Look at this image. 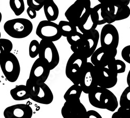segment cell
Here are the masks:
<instances>
[{"mask_svg": "<svg viewBox=\"0 0 130 118\" xmlns=\"http://www.w3.org/2000/svg\"><path fill=\"white\" fill-rule=\"evenodd\" d=\"M45 0H27L28 7L34 9L36 11H39L44 6Z\"/></svg>", "mask_w": 130, "mask_h": 118, "instance_id": "32", "label": "cell"}, {"mask_svg": "<svg viewBox=\"0 0 130 118\" xmlns=\"http://www.w3.org/2000/svg\"><path fill=\"white\" fill-rule=\"evenodd\" d=\"M102 4L101 14L102 18L107 24H111L115 22V16L118 8L121 6H128L129 0H120L115 1H99Z\"/></svg>", "mask_w": 130, "mask_h": 118, "instance_id": "11", "label": "cell"}, {"mask_svg": "<svg viewBox=\"0 0 130 118\" xmlns=\"http://www.w3.org/2000/svg\"><path fill=\"white\" fill-rule=\"evenodd\" d=\"M87 110L80 102H66L61 110L63 118H86Z\"/></svg>", "mask_w": 130, "mask_h": 118, "instance_id": "15", "label": "cell"}, {"mask_svg": "<svg viewBox=\"0 0 130 118\" xmlns=\"http://www.w3.org/2000/svg\"><path fill=\"white\" fill-rule=\"evenodd\" d=\"M27 13L31 19H34L37 17V12L34 9L28 7L27 9Z\"/></svg>", "mask_w": 130, "mask_h": 118, "instance_id": "35", "label": "cell"}, {"mask_svg": "<svg viewBox=\"0 0 130 118\" xmlns=\"http://www.w3.org/2000/svg\"><path fill=\"white\" fill-rule=\"evenodd\" d=\"M107 68L118 74L124 73L125 71L126 65L122 60L115 59L109 63V65L107 66Z\"/></svg>", "mask_w": 130, "mask_h": 118, "instance_id": "24", "label": "cell"}, {"mask_svg": "<svg viewBox=\"0 0 130 118\" xmlns=\"http://www.w3.org/2000/svg\"><path fill=\"white\" fill-rule=\"evenodd\" d=\"M95 82L99 87L109 89L113 88L118 82V74L107 67H94Z\"/></svg>", "mask_w": 130, "mask_h": 118, "instance_id": "9", "label": "cell"}, {"mask_svg": "<svg viewBox=\"0 0 130 118\" xmlns=\"http://www.w3.org/2000/svg\"><path fill=\"white\" fill-rule=\"evenodd\" d=\"M102 4H99L91 8L90 16L94 23L97 26L102 25L106 24V21L102 18L101 14Z\"/></svg>", "mask_w": 130, "mask_h": 118, "instance_id": "23", "label": "cell"}, {"mask_svg": "<svg viewBox=\"0 0 130 118\" xmlns=\"http://www.w3.org/2000/svg\"><path fill=\"white\" fill-rule=\"evenodd\" d=\"M4 29L10 37L24 39L31 33L33 30V25L27 19L15 18L7 21L4 25Z\"/></svg>", "mask_w": 130, "mask_h": 118, "instance_id": "3", "label": "cell"}, {"mask_svg": "<svg viewBox=\"0 0 130 118\" xmlns=\"http://www.w3.org/2000/svg\"><path fill=\"white\" fill-rule=\"evenodd\" d=\"M121 56L125 61L130 64V45L125 46L122 49Z\"/></svg>", "mask_w": 130, "mask_h": 118, "instance_id": "33", "label": "cell"}, {"mask_svg": "<svg viewBox=\"0 0 130 118\" xmlns=\"http://www.w3.org/2000/svg\"><path fill=\"white\" fill-rule=\"evenodd\" d=\"M130 15V8L128 6L124 5L119 7L115 16V20L119 21L127 18Z\"/></svg>", "mask_w": 130, "mask_h": 118, "instance_id": "28", "label": "cell"}, {"mask_svg": "<svg viewBox=\"0 0 130 118\" xmlns=\"http://www.w3.org/2000/svg\"><path fill=\"white\" fill-rule=\"evenodd\" d=\"M3 115L5 118H31L33 110L29 105L19 104L7 107Z\"/></svg>", "mask_w": 130, "mask_h": 118, "instance_id": "17", "label": "cell"}, {"mask_svg": "<svg viewBox=\"0 0 130 118\" xmlns=\"http://www.w3.org/2000/svg\"><path fill=\"white\" fill-rule=\"evenodd\" d=\"M1 32H0V39H1Z\"/></svg>", "mask_w": 130, "mask_h": 118, "instance_id": "38", "label": "cell"}, {"mask_svg": "<svg viewBox=\"0 0 130 118\" xmlns=\"http://www.w3.org/2000/svg\"><path fill=\"white\" fill-rule=\"evenodd\" d=\"M58 25L62 37L67 38L77 31V27L69 23L68 21H60Z\"/></svg>", "mask_w": 130, "mask_h": 118, "instance_id": "22", "label": "cell"}, {"mask_svg": "<svg viewBox=\"0 0 130 118\" xmlns=\"http://www.w3.org/2000/svg\"><path fill=\"white\" fill-rule=\"evenodd\" d=\"M39 58L45 62L50 70L55 68L60 60L58 51L52 42L41 40L40 42Z\"/></svg>", "mask_w": 130, "mask_h": 118, "instance_id": "6", "label": "cell"}, {"mask_svg": "<svg viewBox=\"0 0 130 118\" xmlns=\"http://www.w3.org/2000/svg\"><path fill=\"white\" fill-rule=\"evenodd\" d=\"M84 40V35L80 32L76 31L67 37V40L70 45L73 53H78Z\"/></svg>", "mask_w": 130, "mask_h": 118, "instance_id": "19", "label": "cell"}, {"mask_svg": "<svg viewBox=\"0 0 130 118\" xmlns=\"http://www.w3.org/2000/svg\"><path fill=\"white\" fill-rule=\"evenodd\" d=\"M117 52V49L110 50L101 46L96 49L91 56V63L94 67H106L111 61L116 59Z\"/></svg>", "mask_w": 130, "mask_h": 118, "instance_id": "12", "label": "cell"}, {"mask_svg": "<svg viewBox=\"0 0 130 118\" xmlns=\"http://www.w3.org/2000/svg\"><path fill=\"white\" fill-rule=\"evenodd\" d=\"M40 50V43L36 40L31 41L29 45V56L31 58H34L38 56Z\"/></svg>", "mask_w": 130, "mask_h": 118, "instance_id": "30", "label": "cell"}, {"mask_svg": "<svg viewBox=\"0 0 130 118\" xmlns=\"http://www.w3.org/2000/svg\"><path fill=\"white\" fill-rule=\"evenodd\" d=\"M9 6L15 15L17 16L22 14L25 9L24 0H9Z\"/></svg>", "mask_w": 130, "mask_h": 118, "instance_id": "25", "label": "cell"}, {"mask_svg": "<svg viewBox=\"0 0 130 118\" xmlns=\"http://www.w3.org/2000/svg\"><path fill=\"white\" fill-rule=\"evenodd\" d=\"M94 67L91 62H88L83 69L79 85L85 94H89L98 87L94 79Z\"/></svg>", "mask_w": 130, "mask_h": 118, "instance_id": "16", "label": "cell"}, {"mask_svg": "<svg viewBox=\"0 0 130 118\" xmlns=\"http://www.w3.org/2000/svg\"><path fill=\"white\" fill-rule=\"evenodd\" d=\"M13 43L6 39H0V61L7 53H10L13 49Z\"/></svg>", "mask_w": 130, "mask_h": 118, "instance_id": "27", "label": "cell"}, {"mask_svg": "<svg viewBox=\"0 0 130 118\" xmlns=\"http://www.w3.org/2000/svg\"><path fill=\"white\" fill-rule=\"evenodd\" d=\"M2 19V13H1V12H0V23H1Z\"/></svg>", "mask_w": 130, "mask_h": 118, "instance_id": "37", "label": "cell"}, {"mask_svg": "<svg viewBox=\"0 0 130 118\" xmlns=\"http://www.w3.org/2000/svg\"><path fill=\"white\" fill-rule=\"evenodd\" d=\"M111 118H130V108H125L120 107L118 110L113 113Z\"/></svg>", "mask_w": 130, "mask_h": 118, "instance_id": "31", "label": "cell"}, {"mask_svg": "<svg viewBox=\"0 0 130 118\" xmlns=\"http://www.w3.org/2000/svg\"><path fill=\"white\" fill-rule=\"evenodd\" d=\"M50 71L46 64L38 58L31 67L29 79L36 84L45 83L49 77Z\"/></svg>", "mask_w": 130, "mask_h": 118, "instance_id": "13", "label": "cell"}, {"mask_svg": "<svg viewBox=\"0 0 130 118\" xmlns=\"http://www.w3.org/2000/svg\"><path fill=\"white\" fill-rule=\"evenodd\" d=\"M82 90L79 85H73L67 90L63 95L66 102H76L80 100V98Z\"/></svg>", "mask_w": 130, "mask_h": 118, "instance_id": "21", "label": "cell"}, {"mask_svg": "<svg viewBox=\"0 0 130 118\" xmlns=\"http://www.w3.org/2000/svg\"><path fill=\"white\" fill-rule=\"evenodd\" d=\"M91 8L90 0H77L65 12L64 16L69 23L78 27L90 15Z\"/></svg>", "mask_w": 130, "mask_h": 118, "instance_id": "2", "label": "cell"}, {"mask_svg": "<svg viewBox=\"0 0 130 118\" xmlns=\"http://www.w3.org/2000/svg\"><path fill=\"white\" fill-rule=\"evenodd\" d=\"M10 94L13 99L16 101L25 100L29 98V94L26 85H19L12 89Z\"/></svg>", "mask_w": 130, "mask_h": 118, "instance_id": "20", "label": "cell"}, {"mask_svg": "<svg viewBox=\"0 0 130 118\" xmlns=\"http://www.w3.org/2000/svg\"><path fill=\"white\" fill-rule=\"evenodd\" d=\"M29 98L43 105H49L54 99V95L48 86L45 83L36 84L28 79L26 82Z\"/></svg>", "mask_w": 130, "mask_h": 118, "instance_id": "5", "label": "cell"}, {"mask_svg": "<svg viewBox=\"0 0 130 118\" xmlns=\"http://www.w3.org/2000/svg\"><path fill=\"white\" fill-rule=\"evenodd\" d=\"M36 35L41 40L52 42L58 41L62 37L58 25L47 20L39 23L36 29Z\"/></svg>", "mask_w": 130, "mask_h": 118, "instance_id": "8", "label": "cell"}, {"mask_svg": "<svg viewBox=\"0 0 130 118\" xmlns=\"http://www.w3.org/2000/svg\"><path fill=\"white\" fill-rule=\"evenodd\" d=\"M86 118H103L102 115L95 110H91L87 111Z\"/></svg>", "mask_w": 130, "mask_h": 118, "instance_id": "34", "label": "cell"}, {"mask_svg": "<svg viewBox=\"0 0 130 118\" xmlns=\"http://www.w3.org/2000/svg\"><path fill=\"white\" fill-rule=\"evenodd\" d=\"M83 35V43L78 54H80L86 58H89L91 57L96 49L100 35L99 32L96 29Z\"/></svg>", "mask_w": 130, "mask_h": 118, "instance_id": "14", "label": "cell"}, {"mask_svg": "<svg viewBox=\"0 0 130 118\" xmlns=\"http://www.w3.org/2000/svg\"><path fill=\"white\" fill-rule=\"evenodd\" d=\"M90 104L95 108L114 112L119 103L116 95L109 89L97 87L88 94Z\"/></svg>", "mask_w": 130, "mask_h": 118, "instance_id": "1", "label": "cell"}, {"mask_svg": "<svg viewBox=\"0 0 130 118\" xmlns=\"http://www.w3.org/2000/svg\"><path fill=\"white\" fill-rule=\"evenodd\" d=\"M87 62L88 58L80 54L73 53L69 58L65 73L74 85H80L82 74Z\"/></svg>", "mask_w": 130, "mask_h": 118, "instance_id": "4", "label": "cell"}, {"mask_svg": "<svg viewBox=\"0 0 130 118\" xmlns=\"http://www.w3.org/2000/svg\"><path fill=\"white\" fill-rule=\"evenodd\" d=\"M101 47L107 49H117L119 35L116 27L112 24H106L102 29L100 34Z\"/></svg>", "mask_w": 130, "mask_h": 118, "instance_id": "10", "label": "cell"}, {"mask_svg": "<svg viewBox=\"0 0 130 118\" xmlns=\"http://www.w3.org/2000/svg\"><path fill=\"white\" fill-rule=\"evenodd\" d=\"M97 25H96L92 20L90 15L86 19L84 22L79 26L78 28L81 33L82 34H86L90 32L96 30Z\"/></svg>", "mask_w": 130, "mask_h": 118, "instance_id": "26", "label": "cell"}, {"mask_svg": "<svg viewBox=\"0 0 130 118\" xmlns=\"http://www.w3.org/2000/svg\"><path fill=\"white\" fill-rule=\"evenodd\" d=\"M43 8L47 21L53 22L57 20L59 16V11L58 6L53 0H45Z\"/></svg>", "mask_w": 130, "mask_h": 118, "instance_id": "18", "label": "cell"}, {"mask_svg": "<svg viewBox=\"0 0 130 118\" xmlns=\"http://www.w3.org/2000/svg\"><path fill=\"white\" fill-rule=\"evenodd\" d=\"M0 67L6 80L9 82H16L20 75V66L17 57L8 53L0 61Z\"/></svg>", "mask_w": 130, "mask_h": 118, "instance_id": "7", "label": "cell"}, {"mask_svg": "<svg viewBox=\"0 0 130 118\" xmlns=\"http://www.w3.org/2000/svg\"><path fill=\"white\" fill-rule=\"evenodd\" d=\"M120 107L125 108H130V87H127L122 92L120 98Z\"/></svg>", "mask_w": 130, "mask_h": 118, "instance_id": "29", "label": "cell"}, {"mask_svg": "<svg viewBox=\"0 0 130 118\" xmlns=\"http://www.w3.org/2000/svg\"><path fill=\"white\" fill-rule=\"evenodd\" d=\"M126 82L128 85V87H130V70H129L127 75V78H126Z\"/></svg>", "mask_w": 130, "mask_h": 118, "instance_id": "36", "label": "cell"}]
</instances>
